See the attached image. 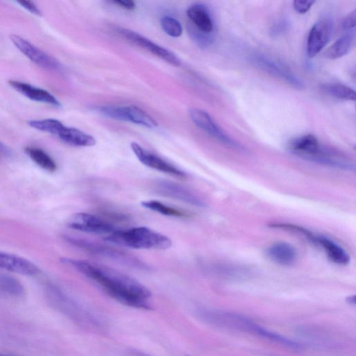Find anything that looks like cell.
Wrapping results in <instances>:
<instances>
[{
    "label": "cell",
    "instance_id": "6da1fadb",
    "mask_svg": "<svg viewBox=\"0 0 356 356\" xmlns=\"http://www.w3.org/2000/svg\"><path fill=\"white\" fill-rule=\"evenodd\" d=\"M60 261L92 280L119 302L134 308L150 309V291L133 277L95 262L71 258Z\"/></svg>",
    "mask_w": 356,
    "mask_h": 356
},
{
    "label": "cell",
    "instance_id": "7a4b0ae2",
    "mask_svg": "<svg viewBox=\"0 0 356 356\" xmlns=\"http://www.w3.org/2000/svg\"><path fill=\"white\" fill-rule=\"evenodd\" d=\"M104 240L134 249L164 250L172 246V241L168 236L146 227L115 230Z\"/></svg>",
    "mask_w": 356,
    "mask_h": 356
},
{
    "label": "cell",
    "instance_id": "3957f363",
    "mask_svg": "<svg viewBox=\"0 0 356 356\" xmlns=\"http://www.w3.org/2000/svg\"><path fill=\"white\" fill-rule=\"evenodd\" d=\"M252 62L258 68L282 79L297 89L304 88L301 80L283 63L263 54H256Z\"/></svg>",
    "mask_w": 356,
    "mask_h": 356
},
{
    "label": "cell",
    "instance_id": "277c9868",
    "mask_svg": "<svg viewBox=\"0 0 356 356\" xmlns=\"http://www.w3.org/2000/svg\"><path fill=\"white\" fill-rule=\"evenodd\" d=\"M67 226L72 229L97 234H110L116 230L106 220L83 212L72 214L67 220Z\"/></svg>",
    "mask_w": 356,
    "mask_h": 356
},
{
    "label": "cell",
    "instance_id": "5b68a950",
    "mask_svg": "<svg viewBox=\"0 0 356 356\" xmlns=\"http://www.w3.org/2000/svg\"><path fill=\"white\" fill-rule=\"evenodd\" d=\"M118 31L129 42L148 51L168 63L175 67L181 65L180 59L174 53L154 43L139 33L123 28L119 29Z\"/></svg>",
    "mask_w": 356,
    "mask_h": 356
},
{
    "label": "cell",
    "instance_id": "8992f818",
    "mask_svg": "<svg viewBox=\"0 0 356 356\" xmlns=\"http://www.w3.org/2000/svg\"><path fill=\"white\" fill-rule=\"evenodd\" d=\"M189 115L200 129L227 146L241 149V147L229 137L206 111L196 108L189 110Z\"/></svg>",
    "mask_w": 356,
    "mask_h": 356
},
{
    "label": "cell",
    "instance_id": "52a82bcc",
    "mask_svg": "<svg viewBox=\"0 0 356 356\" xmlns=\"http://www.w3.org/2000/svg\"><path fill=\"white\" fill-rule=\"evenodd\" d=\"M333 31V22L324 17L311 28L307 40V53L312 58L317 55L329 42Z\"/></svg>",
    "mask_w": 356,
    "mask_h": 356
},
{
    "label": "cell",
    "instance_id": "ba28073f",
    "mask_svg": "<svg viewBox=\"0 0 356 356\" xmlns=\"http://www.w3.org/2000/svg\"><path fill=\"white\" fill-rule=\"evenodd\" d=\"M10 40L22 54L38 65L51 70H58L60 69V65L56 59L24 38L17 35H12Z\"/></svg>",
    "mask_w": 356,
    "mask_h": 356
},
{
    "label": "cell",
    "instance_id": "9c48e42d",
    "mask_svg": "<svg viewBox=\"0 0 356 356\" xmlns=\"http://www.w3.org/2000/svg\"><path fill=\"white\" fill-rule=\"evenodd\" d=\"M131 148L138 159L145 165L178 178H186V174L179 168L149 152L136 143Z\"/></svg>",
    "mask_w": 356,
    "mask_h": 356
},
{
    "label": "cell",
    "instance_id": "30bf717a",
    "mask_svg": "<svg viewBox=\"0 0 356 356\" xmlns=\"http://www.w3.org/2000/svg\"><path fill=\"white\" fill-rule=\"evenodd\" d=\"M66 240L85 250L97 254L103 257L112 258L118 260L121 263H124L126 265L139 266L140 263L139 261L132 256L125 254L124 252L119 251L116 249H113L111 247L104 246L102 245L94 243L87 241L77 239L74 238L66 237Z\"/></svg>",
    "mask_w": 356,
    "mask_h": 356
},
{
    "label": "cell",
    "instance_id": "8fae6325",
    "mask_svg": "<svg viewBox=\"0 0 356 356\" xmlns=\"http://www.w3.org/2000/svg\"><path fill=\"white\" fill-rule=\"evenodd\" d=\"M156 191L161 195L179 200L195 206L202 207L204 203L187 188L176 183L159 180L155 184Z\"/></svg>",
    "mask_w": 356,
    "mask_h": 356
},
{
    "label": "cell",
    "instance_id": "7c38bea8",
    "mask_svg": "<svg viewBox=\"0 0 356 356\" xmlns=\"http://www.w3.org/2000/svg\"><path fill=\"white\" fill-rule=\"evenodd\" d=\"M0 268L24 275H35L40 269L29 260L18 255L0 252Z\"/></svg>",
    "mask_w": 356,
    "mask_h": 356
},
{
    "label": "cell",
    "instance_id": "4fadbf2b",
    "mask_svg": "<svg viewBox=\"0 0 356 356\" xmlns=\"http://www.w3.org/2000/svg\"><path fill=\"white\" fill-rule=\"evenodd\" d=\"M9 85L27 98L39 102L46 103L54 106H60V103L48 91L33 86L29 83L10 80Z\"/></svg>",
    "mask_w": 356,
    "mask_h": 356
},
{
    "label": "cell",
    "instance_id": "5bb4252c",
    "mask_svg": "<svg viewBox=\"0 0 356 356\" xmlns=\"http://www.w3.org/2000/svg\"><path fill=\"white\" fill-rule=\"evenodd\" d=\"M186 13L197 30L208 34L213 32V22L208 8L204 5L194 3L187 9Z\"/></svg>",
    "mask_w": 356,
    "mask_h": 356
},
{
    "label": "cell",
    "instance_id": "9a60e30c",
    "mask_svg": "<svg viewBox=\"0 0 356 356\" xmlns=\"http://www.w3.org/2000/svg\"><path fill=\"white\" fill-rule=\"evenodd\" d=\"M267 254L273 261L284 266L293 264L297 259L296 248L286 242H277L271 245L267 250Z\"/></svg>",
    "mask_w": 356,
    "mask_h": 356
},
{
    "label": "cell",
    "instance_id": "2e32d148",
    "mask_svg": "<svg viewBox=\"0 0 356 356\" xmlns=\"http://www.w3.org/2000/svg\"><path fill=\"white\" fill-rule=\"evenodd\" d=\"M314 243L319 245L325 251L328 258L339 265H346L350 257L347 252L339 244L323 236H316Z\"/></svg>",
    "mask_w": 356,
    "mask_h": 356
},
{
    "label": "cell",
    "instance_id": "e0dca14e",
    "mask_svg": "<svg viewBox=\"0 0 356 356\" xmlns=\"http://www.w3.org/2000/svg\"><path fill=\"white\" fill-rule=\"evenodd\" d=\"M57 136L63 142L76 147H91L96 144L95 138L81 130L64 125Z\"/></svg>",
    "mask_w": 356,
    "mask_h": 356
},
{
    "label": "cell",
    "instance_id": "ac0fdd59",
    "mask_svg": "<svg viewBox=\"0 0 356 356\" xmlns=\"http://www.w3.org/2000/svg\"><path fill=\"white\" fill-rule=\"evenodd\" d=\"M321 143L316 136L312 134H307L292 139L288 144V149L300 157L305 159L314 152Z\"/></svg>",
    "mask_w": 356,
    "mask_h": 356
},
{
    "label": "cell",
    "instance_id": "d6986e66",
    "mask_svg": "<svg viewBox=\"0 0 356 356\" xmlns=\"http://www.w3.org/2000/svg\"><path fill=\"white\" fill-rule=\"evenodd\" d=\"M354 41V31L348 32L335 41L324 52V57L330 60H334L346 55L350 51Z\"/></svg>",
    "mask_w": 356,
    "mask_h": 356
},
{
    "label": "cell",
    "instance_id": "ffe728a7",
    "mask_svg": "<svg viewBox=\"0 0 356 356\" xmlns=\"http://www.w3.org/2000/svg\"><path fill=\"white\" fill-rule=\"evenodd\" d=\"M25 152L31 159L41 168L48 172H54L56 170L55 161L42 149L35 147H26Z\"/></svg>",
    "mask_w": 356,
    "mask_h": 356
},
{
    "label": "cell",
    "instance_id": "44dd1931",
    "mask_svg": "<svg viewBox=\"0 0 356 356\" xmlns=\"http://www.w3.org/2000/svg\"><path fill=\"white\" fill-rule=\"evenodd\" d=\"M128 122L145 126L148 128L157 127V122L145 111L136 106H126Z\"/></svg>",
    "mask_w": 356,
    "mask_h": 356
},
{
    "label": "cell",
    "instance_id": "7402d4cb",
    "mask_svg": "<svg viewBox=\"0 0 356 356\" xmlns=\"http://www.w3.org/2000/svg\"><path fill=\"white\" fill-rule=\"evenodd\" d=\"M0 291L14 297H21L25 293L22 284L15 277L0 273Z\"/></svg>",
    "mask_w": 356,
    "mask_h": 356
},
{
    "label": "cell",
    "instance_id": "603a6c76",
    "mask_svg": "<svg viewBox=\"0 0 356 356\" xmlns=\"http://www.w3.org/2000/svg\"><path fill=\"white\" fill-rule=\"evenodd\" d=\"M327 94L343 100H355V92L351 88L341 83H325L321 86Z\"/></svg>",
    "mask_w": 356,
    "mask_h": 356
},
{
    "label": "cell",
    "instance_id": "cb8c5ba5",
    "mask_svg": "<svg viewBox=\"0 0 356 356\" xmlns=\"http://www.w3.org/2000/svg\"><path fill=\"white\" fill-rule=\"evenodd\" d=\"M141 205L149 210L159 213L162 215L174 217H186L187 214L175 208L169 207L161 202L156 200H148L141 202Z\"/></svg>",
    "mask_w": 356,
    "mask_h": 356
},
{
    "label": "cell",
    "instance_id": "d4e9b609",
    "mask_svg": "<svg viewBox=\"0 0 356 356\" xmlns=\"http://www.w3.org/2000/svg\"><path fill=\"white\" fill-rule=\"evenodd\" d=\"M28 124L35 129L56 136L64 127L61 122L56 119L31 120L28 122Z\"/></svg>",
    "mask_w": 356,
    "mask_h": 356
},
{
    "label": "cell",
    "instance_id": "484cf974",
    "mask_svg": "<svg viewBox=\"0 0 356 356\" xmlns=\"http://www.w3.org/2000/svg\"><path fill=\"white\" fill-rule=\"evenodd\" d=\"M92 109L99 114L107 118L121 121H127L126 106H100Z\"/></svg>",
    "mask_w": 356,
    "mask_h": 356
},
{
    "label": "cell",
    "instance_id": "4316f807",
    "mask_svg": "<svg viewBox=\"0 0 356 356\" xmlns=\"http://www.w3.org/2000/svg\"><path fill=\"white\" fill-rule=\"evenodd\" d=\"M161 26L168 35L177 38L182 34L183 29L180 22L170 16H163L161 19Z\"/></svg>",
    "mask_w": 356,
    "mask_h": 356
},
{
    "label": "cell",
    "instance_id": "83f0119b",
    "mask_svg": "<svg viewBox=\"0 0 356 356\" xmlns=\"http://www.w3.org/2000/svg\"><path fill=\"white\" fill-rule=\"evenodd\" d=\"M192 34L194 40L201 46H208L212 42L213 38L210 34L203 33L197 29L192 31Z\"/></svg>",
    "mask_w": 356,
    "mask_h": 356
},
{
    "label": "cell",
    "instance_id": "f1b7e54d",
    "mask_svg": "<svg viewBox=\"0 0 356 356\" xmlns=\"http://www.w3.org/2000/svg\"><path fill=\"white\" fill-rule=\"evenodd\" d=\"M356 23V12L353 10L348 15H346L342 22V28L348 31L351 32L355 28Z\"/></svg>",
    "mask_w": 356,
    "mask_h": 356
},
{
    "label": "cell",
    "instance_id": "f546056e",
    "mask_svg": "<svg viewBox=\"0 0 356 356\" xmlns=\"http://www.w3.org/2000/svg\"><path fill=\"white\" fill-rule=\"evenodd\" d=\"M314 3V1H294L293 7L297 13L303 14L307 13Z\"/></svg>",
    "mask_w": 356,
    "mask_h": 356
},
{
    "label": "cell",
    "instance_id": "4dcf8cb0",
    "mask_svg": "<svg viewBox=\"0 0 356 356\" xmlns=\"http://www.w3.org/2000/svg\"><path fill=\"white\" fill-rule=\"evenodd\" d=\"M17 3L32 14L38 16L42 15L41 11L38 8L34 2L30 1H17Z\"/></svg>",
    "mask_w": 356,
    "mask_h": 356
},
{
    "label": "cell",
    "instance_id": "1f68e13d",
    "mask_svg": "<svg viewBox=\"0 0 356 356\" xmlns=\"http://www.w3.org/2000/svg\"><path fill=\"white\" fill-rule=\"evenodd\" d=\"M114 4H116L118 6L121 7L123 9L128 10H133L136 8L135 3L131 0H115L111 1Z\"/></svg>",
    "mask_w": 356,
    "mask_h": 356
},
{
    "label": "cell",
    "instance_id": "d6a6232c",
    "mask_svg": "<svg viewBox=\"0 0 356 356\" xmlns=\"http://www.w3.org/2000/svg\"><path fill=\"white\" fill-rule=\"evenodd\" d=\"M10 151L3 143L0 141V158H7L10 156Z\"/></svg>",
    "mask_w": 356,
    "mask_h": 356
},
{
    "label": "cell",
    "instance_id": "836d02e7",
    "mask_svg": "<svg viewBox=\"0 0 356 356\" xmlns=\"http://www.w3.org/2000/svg\"><path fill=\"white\" fill-rule=\"evenodd\" d=\"M284 22H279L277 24L275 25L274 27L272 28L273 33L278 34V33H281L283 31L286 27L285 23Z\"/></svg>",
    "mask_w": 356,
    "mask_h": 356
},
{
    "label": "cell",
    "instance_id": "e575fe53",
    "mask_svg": "<svg viewBox=\"0 0 356 356\" xmlns=\"http://www.w3.org/2000/svg\"><path fill=\"white\" fill-rule=\"evenodd\" d=\"M346 302L350 305H355L356 303L355 295L349 296L346 298Z\"/></svg>",
    "mask_w": 356,
    "mask_h": 356
},
{
    "label": "cell",
    "instance_id": "d590c367",
    "mask_svg": "<svg viewBox=\"0 0 356 356\" xmlns=\"http://www.w3.org/2000/svg\"><path fill=\"white\" fill-rule=\"evenodd\" d=\"M0 356H11V355H4V354H2V353H0Z\"/></svg>",
    "mask_w": 356,
    "mask_h": 356
}]
</instances>
